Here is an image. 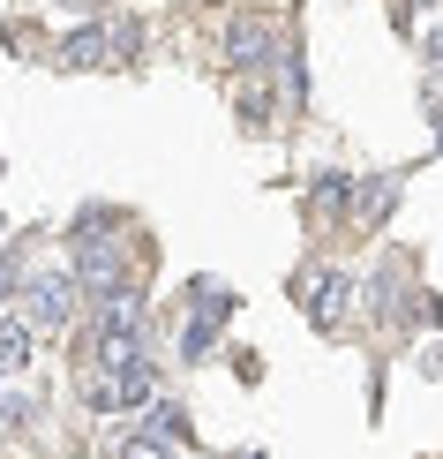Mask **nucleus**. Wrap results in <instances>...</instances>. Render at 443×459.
Wrapping results in <instances>:
<instances>
[{
	"instance_id": "10",
	"label": "nucleus",
	"mask_w": 443,
	"mask_h": 459,
	"mask_svg": "<svg viewBox=\"0 0 443 459\" xmlns=\"http://www.w3.org/2000/svg\"><path fill=\"white\" fill-rule=\"evenodd\" d=\"M150 422H158V437H166V445H181V437H188V414L173 407V399H158V407H150Z\"/></svg>"
},
{
	"instance_id": "7",
	"label": "nucleus",
	"mask_w": 443,
	"mask_h": 459,
	"mask_svg": "<svg viewBox=\"0 0 443 459\" xmlns=\"http://www.w3.org/2000/svg\"><path fill=\"white\" fill-rule=\"evenodd\" d=\"M8 369H30V324L23 316L0 324V377H8Z\"/></svg>"
},
{
	"instance_id": "14",
	"label": "nucleus",
	"mask_w": 443,
	"mask_h": 459,
	"mask_svg": "<svg viewBox=\"0 0 443 459\" xmlns=\"http://www.w3.org/2000/svg\"><path fill=\"white\" fill-rule=\"evenodd\" d=\"M436 151H443V113H436Z\"/></svg>"
},
{
	"instance_id": "12",
	"label": "nucleus",
	"mask_w": 443,
	"mask_h": 459,
	"mask_svg": "<svg viewBox=\"0 0 443 459\" xmlns=\"http://www.w3.org/2000/svg\"><path fill=\"white\" fill-rule=\"evenodd\" d=\"M421 53H429V68H443V23H429V38H421Z\"/></svg>"
},
{
	"instance_id": "5",
	"label": "nucleus",
	"mask_w": 443,
	"mask_h": 459,
	"mask_svg": "<svg viewBox=\"0 0 443 459\" xmlns=\"http://www.w3.org/2000/svg\"><path fill=\"white\" fill-rule=\"evenodd\" d=\"M226 61L234 68H263L271 61V23H263V15H241V23L226 30Z\"/></svg>"
},
{
	"instance_id": "3",
	"label": "nucleus",
	"mask_w": 443,
	"mask_h": 459,
	"mask_svg": "<svg viewBox=\"0 0 443 459\" xmlns=\"http://www.w3.org/2000/svg\"><path fill=\"white\" fill-rule=\"evenodd\" d=\"M143 294H136V286H106V294H98V332H128V339H143Z\"/></svg>"
},
{
	"instance_id": "1",
	"label": "nucleus",
	"mask_w": 443,
	"mask_h": 459,
	"mask_svg": "<svg viewBox=\"0 0 443 459\" xmlns=\"http://www.w3.org/2000/svg\"><path fill=\"white\" fill-rule=\"evenodd\" d=\"M68 316H75V272H38L23 286V324L30 332H61Z\"/></svg>"
},
{
	"instance_id": "9",
	"label": "nucleus",
	"mask_w": 443,
	"mask_h": 459,
	"mask_svg": "<svg viewBox=\"0 0 443 459\" xmlns=\"http://www.w3.org/2000/svg\"><path fill=\"white\" fill-rule=\"evenodd\" d=\"M345 196H354V181H345V174H323V181H316V196H308V204H316V212H338Z\"/></svg>"
},
{
	"instance_id": "13",
	"label": "nucleus",
	"mask_w": 443,
	"mask_h": 459,
	"mask_svg": "<svg viewBox=\"0 0 443 459\" xmlns=\"http://www.w3.org/2000/svg\"><path fill=\"white\" fill-rule=\"evenodd\" d=\"M0 301H8V264H0Z\"/></svg>"
},
{
	"instance_id": "4",
	"label": "nucleus",
	"mask_w": 443,
	"mask_h": 459,
	"mask_svg": "<svg viewBox=\"0 0 443 459\" xmlns=\"http://www.w3.org/2000/svg\"><path fill=\"white\" fill-rule=\"evenodd\" d=\"M61 68H113V23L68 30V38H61Z\"/></svg>"
},
{
	"instance_id": "2",
	"label": "nucleus",
	"mask_w": 443,
	"mask_h": 459,
	"mask_svg": "<svg viewBox=\"0 0 443 459\" xmlns=\"http://www.w3.org/2000/svg\"><path fill=\"white\" fill-rule=\"evenodd\" d=\"M75 286H90V294H106V286H121V248L83 234V248H75Z\"/></svg>"
},
{
	"instance_id": "11",
	"label": "nucleus",
	"mask_w": 443,
	"mask_h": 459,
	"mask_svg": "<svg viewBox=\"0 0 443 459\" xmlns=\"http://www.w3.org/2000/svg\"><path fill=\"white\" fill-rule=\"evenodd\" d=\"M121 459H173V452H166V445H150V437H128V452H121Z\"/></svg>"
},
{
	"instance_id": "8",
	"label": "nucleus",
	"mask_w": 443,
	"mask_h": 459,
	"mask_svg": "<svg viewBox=\"0 0 443 459\" xmlns=\"http://www.w3.org/2000/svg\"><path fill=\"white\" fill-rule=\"evenodd\" d=\"M391 204H398V181H369V188H361V219H391Z\"/></svg>"
},
{
	"instance_id": "6",
	"label": "nucleus",
	"mask_w": 443,
	"mask_h": 459,
	"mask_svg": "<svg viewBox=\"0 0 443 459\" xmlns=\"http://www.w3.org/2000/svg\"><path fill=\"white\" fill-rule=\"evenodd\" d=\"M345 309H354V279L345 272H323L316 286H308V316L316 324H345Z\"/></svg>"
}]
</instances>
